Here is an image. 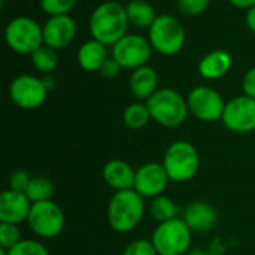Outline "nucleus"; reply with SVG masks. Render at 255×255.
Segmentation results:
<instances>
[{"label":"nucleus","mask_w":255,"mask_h":255,"mask_svg":"<svg viewBox=\"0 0 255 255\" xmlns=\"http://www.w3.org/2000/svg\"><path fill=\"white\" fill-rule=\"evenodd\" d=\"M130 21L126 6L115 0H108L97 4L88 21L90 34L93 39L106 46H114L128 33Z\"/></svg>","instance_id":"nucleus-1"},{"label":"nucleus","mask_w":255,"mask_h":255,"mask_svg":"<svg viewBox=\"0 0 255 255\" xmlns=\"http://www.w3.org/2000/svg\"><path fill=\"white\" fill-rule=\"evenodd\" d=\"M145 212V199L134 190H126L115 191L109 199L106 217L114 232L128 233L140 224Z\"/></svg>","instance_id":"nucleus-2"},{"label":"nucleus","mask_w":255,"mask_h":255,"mask_svg":"<svg viewBox=\"0 0 255 255\" xmlns=\"http://www.w3.org/2000/svg\"><path fill=\"white\" fill-rule=\"evenodd\" d=\"M145 103L151 118L166 128L182 126L190 114L187 99L173 88H158Z\"/></svg>","instance_id":"nucleus-3"},{"label":"nucleus","mask_w":255,"mask_h":255,"mask_svg":"<svg viewBox=\"0 0 255 255\" xmlns=\"http://www.w3.org/2000/svg\"><path fill=\"white\" fill-rule=\"evenodd\" d=\"M148 40L154 51L161 55H176L187 42V31L182 22L170 15L161 13L148 28Z\"/></svg>","instance_id":"nucleus-4"},{"label":"nucleus","mask_w":255,"mask_h":255,"mask_svg":"<svg viewBox=\"0 0 255 255\" xmlns=\"http://www.w3.org/2000/svg\"><path fill=\"white\" fill-rule=\"evenodd\" d=\"M161 163L170 181L182 184L191 181L197 175L200 169V155L191 142L176 140L167 146Z\"/></svg>","instance_id":"nucleus-5"},{"label":"nucleus","mask_w":255,"mask_h":255,"mask_svg":"<svg viewBox=\"0 0 255 255\" xmlns=\"http://www.w3.org/2000/svg\"><path fill=\"white\" fill-rule=\"evenodd\" d=\"M4 42L10 51L31 55L43 45V28L30 16H15L4 27Z\"/></svg>","instance_id":"nucleus-6"},{"label":"nucleus","mask_w":255,"mask_h":255,"mask_svg":"<svg viewBox=\"0 0 255 255\" xmlns=\"http://www.w3.org/2000/svg\"><path fill=\"white\" fill-rule=\"evenodd\" d=\"M193 232L184 220L175 218L155 227L151 242L158 255H185L191 250Z\"/></svg>","instance_id":"nucleus-7"},{"label":"nucleus","mask_w":255,"mask_h":255,"mask_svg":"<svg viewBox=\"0 0 255 255\" xmlns=\"http://www.w3.org/2000/svg\"><path fill=\"white\" fill-rule=\"evenodd\" d=\"M27 224L37 238L54 239L64 230L66 217L63 209L54 200H46L31 205Z\"/></svg>","instance_id":"nucleus-8"},{"label":"nucleus","mask_w":255,"mask_h":255,"mask_svg":"<svg viewBox=\"0 0 255 255\" xmlns=\"http://www.w3.org/2000/svg\"><path fill=\"white\" fill-rule=\"evenodd\" d=\"M187 105L190 114L203 123L221 121L226 109L223 96L215 88L208 85L194 87L187 96Z\"/></svg>","instance_id":"nucleus-9"},{"label":"nucleus","mask_w":255,"mask_h":255,"mask_svg":"<svg viewBox=\"0 0 255 255\" xmlns=\"http://www.w3.org/2000/svg\"><path fill=\"white\" fill-rule=\"evenodd\" d=\"M152 46L148 37L142 34L127 33L112 46V57L120 63L123 69L134 70L148 64L152 55Z\"/></svg>","instance_id":"nucleus-10"},{"label":"nucleus","mask_w":255,"mask_h":255,"mask_svg":"<svg viewBox=\"0 0 255 255\" xmlns=\"http://www.w3.org/2000/svg\"><path fill=\"white\" fill-rule=\"evenodd\" d=\"M48 88L45 87L42 78H36L33 75H18L12 79L9 85V97L10 100L21 109L33 111L40 108L46 97Z\"/></svg>","instance_id":"nucleus-11"},{"label":"nucleus","mask_w":255,"mask_h":255,"mask_svg":"<svg viewBox=\"0 0 255 255\" xmlns=\"http://www.w3.org/2000/svg\"><path fill=\"white\" fill-rule=\"evenodd\" d=\"M224 127L233 133H251L255 130V99L238 96L226 103L221 118Z\"/></svg>","instance_id":"nucleus-12"},{"label":"nucleus","mask_w":255,"mask_h":255,"mask_svg":"<svg viewBox=\"0 0 255 255\" xmlns=\"http://www.w3.org/2000/svg\"><path fill=\"white\" fill-rule=\"evenodd\" d=\"M170 178L163 166V163H145L136 170L134 191H137L143 199H154L167 190Z\"/></svg>","instance_id":"nucleus-13"},{"label":"nucleus","mask_w":255,"mask_h":255,"mask_svg":"<svg viewBox=\"0 0 255 255\" xmlns=\"http://www.w3.org/2000/svg\"><path fill=\"white\" fill-rule=\"evenodd\" d=\"M43 28V43L54 49H64L69 46L78 33L76 21L70 15L49 16L42 25Z\"/></svg>","instance_id":"nucleus-14"},{"label":"nucleus","mask_w":255,"mask_h":255,"mask_svg":"<svg viewBox=\"0 0 255 255\" xmlns=\"http://www.w3.org/2000/svg\"><path fill=\"white\" fill-rule=\"evenodd\" d=\"M31 205L33 203L25 193L13 191L9 188L4 190L0 194V223L18 226L27 221Z\"/></svg>","instance_id":"nucleus-15"},{"label":"nucleus","mask_w":255,"mask_h":255,"mask_svg":"<svg viewBox=\"0 0 255 255\" xmlns=\"http://www.w3.org/2000/svg\"><path fill=\"white\" fill-rule=\"evenodd\" d=\"M182 220L193 233H209L218 223V212L214 205L205 200H196L187 205Z\"/></svg>","instance_id":"nucleus-16"},{"label":"nucleus","mask_w":255,"mask_h":255,"mask_svg":"<svg viewBox=\"0 0 255 255\" xmlns=\"http://www.w3.org/2000/svg\"><path fill=\"white\" fill-rule=\"evenodd\" d=\"M102 176L106 185L115 191H126L134 188L136 170L124 160H109L102 169Z\"/></svg>","instance_id":"nucleus-17"},{"label":"nucleus","mask_w":255,"mask_h":255,"mask_svg":"<svg viewBox=\"0 0 255 255\" xmlns=\"http://www.w3.org/2000/svg\"><path fill=\"white\" fill-rule=\"evenodd\" d=\"M232 67H233L232 55L224 49H215L206 54L199 61L197 70L203 79L215 81V79H221L223 76H226L232 70Z\"/></svg>","instance_id":"nucleus-18"},{"label":"nucleus","mask_w":255,"mask_h":255,"mask_svg":"<svg viewBox=\"0 0 255 255\" xmlns=\"http://www.w3.org/2000/svg\"><path fill=\"white\" fill-rule=\"evenodd\" d=\"M128 87L139 102H146L158 90V73L149 64L137 67L131 72Z\"/></svg>","instance_id":"nucleus-19"},{"label":"nucleus","mask_w":255,"mask_h":255,"mask_svg":"<svg viewBox=\"0 0 255 255\" xmlns=\"http://www.w3.org/2000/svg\"><path fill=\"white\" fill-rule=\"evenodd\" d=\"M108 58V46L96 39H90L82 43L76 54L78 64L85 72H99Z\"/></svg>","instance_id":"nucleus-20"},{"label":"nucleus","mask_w":255,"mask_h":255,"mask_svg":"<svg viewBox=\"0 0 255 255\" xmlns=\"http://www.w3.org/2000/svg\"><path fill=\"white\" fill-rule=\"evenodd\" d=\"M126 10L130 25H134L137 28L148 30L158 16L155 13V7L146 0H131L126 4Z\"/></svg>","instance_id":"nucleus-21"},{"label":"nucleus","mask_w":255,"mask_h":255,"mask_svg":"<svg viewBox=\"0 0 255 255\" xmlns=\"http://www.w3.org/2000/svg\"><path fill=\"white\" fill-rule=\"evenodd\" d=\"M148 212H149L151 218L154 221H157L158 224L178 218V206H176V203L170 197H167L164 194L151 199L149 206H148Z\"/></svg>","instance_id":"nucleus-22"},{"label":"nucleus","mask_w":255,"mask_h":255,"mask_svg":"<svg viewBox=\"0 0 255 255\" xmlns=\"http://www.w3.org/2000/svg\"><path fill=\"white\" fill-rule=\"evenodd\" d=\"M30 60H31L33 67L43 75H52V72L58 67V63H60L57 49L45 43L30 55Z\"/></svg>","instance_id":"nucleus-23"},{"label":"nucleus","mask_w":255,"mask_h":255,"mask_svg":"<svg viewBox=\"0 0 255 255\" xmlns=\"http://www.w3.org/2000/svg\"><path fill=\"white\" fill-rule=\"evenodd\" d=\"M151 112L145 102H134L124 109L123 121L131 130H140L151 121Z\"/></svg>","instance_id":"nucleus-24"},{"label":"nucleus","mask_w":255,"mask_h":255,"mask_svg":"<svg viewBox=\"0 0 255 255\" xmlns=\"http://www.w3.org/2000/svg\"><path fill=\"white\" fill-rule=\"evenodd\" d=\"M54 193H55L54 182L48 176H42V175L33 176L28 184V188L25 191V194L31 200V203L52 200Z\"/></svg>","instance_id":"nucleus-25"},{"label":"nucleus","mask_w":255,"mask_h":255,"mask_svg":"<svg viewBox=\"0 0 255 255\" xmlns=\"http://www.w3.org/2000/svg\"><path fill=\"white\" fill-rule=\"evenodd\" d=\"M78 0H39L42 12L49 16L69 15L70 10L76 6Z\"/></svg>","instance_id":"nucleus-26"},{"label":"nucleus","mask_w":255,"mask_h":255,"mask_svg":"<svg viewBox=\"0 0 255 255\" xmlns=\"http://www.w3.org/2000/svg\"><path fill=\"white\" fill-rule=\"evenodd\" d=\"M9 255H49L48 248L34 239H22L13 248L7 250Z\"/></svg>","instance_id":"nucleus-27"},{"label":"nucleus","mask_w":255,"mask_h":255,"mask_svg":"<svg viewBox=\"0 0 255 255\" xmlns=\"http://www.w3.org/2000/svg\"><path fill=\"white\" fill-rule=\"evenodd\" d=\"M21 241L22 239H21L18 226L7 224V223H0V248L10 250Z\"/></svg>","instance_id":"nucleus-28"},{"label":"nucleus","mask_w":255,"mask_h":255,"mask_svg":"<svg viewBox=\"0 0 255 255\" xmlns=\"http://www.w3.org/2000/svg\"><path fill=\"white\" fill-rule=\"evenodd\" d=\"M209 3L211 0H178L176 7L185 16H197L209 7Z\"/></svg>","instance_id":"nucleus-29"},{"label":"nucleus","mask_w":255,"mask_h":255,"mask_svg":"<svg viewBox=\"0 0 255 255\" xmlns=\"http://www.w3.org/2000/svg\"><path fill=\"white\" fill-rule=\"evenodd\" d=\"M123 255H158V253L151 241L136 239L126 247Z\"/></svg>","instance_id":"nucleus-30"},{"label":"nucleus","mask_w":255,"mask_h":255,"mask_svg":"<svg viewBox=\"0 0 255 255\" xmlns=\"http://www.w3.org/2000/svg\"><path fill=\"white\" fill-rule=\"evenodd\" d=\"M31 178L33 176H30V173L27 170H24V169H18V170L12 172L10 176H9V190L25 193Z\"/></svg>","instance_id":"nucleus-31"},{"label":"nucleus","mask_w":255,"mask_h":255,"mask_svg":"<svg viewBox=\"0 0 255 255\" xmlns=\"http://www.w3.org/2000/svg\"><path fill=\"white\" fill-rule=\"evenodd\" d=\"M121 69H123V67L120 66V63H118L114 57H109V58L103 63V66L100 67L99 73H100L105 79H114V78H117V76L120 75Z\"/></svg>","instance_id":"nucleus-32"},{"label":"nucleus","mask_w":255,"mask_h":255,"mask_svg":"<svg viewBox=\"0 0 255 255\" xmlns=\"http://www.w3.org/2000/svg\"><path fill=\"white\" fill-rule=\"evenodd\" d=\"M242 90L245 96L255 99V66L245 72L242 78Z\"/></svg>","instance_id":"nucleus-33"},{"label":"nucleus","mask_w":255,"mask_h":255,"mask_svg":"<svg viewBox=\"0 0 255 255\" xmlns=\"http://www.w3.org/2000/svg\"><path fill=\"white\" fill-rule=\"evenodd\" d=\"M245 24H247V27L255 33V6L253 7H250L248 10H247V13H245Z\"/></svg>","instance_id":"nucleus-34"},{"label":"nucleus","mask_w":255,"mask_h":255,"mask_svg":"<svg viewBox=\"0 0 255 255\" xmlns=\"http://www.w3.org/2000/svg\"><path fill=\"white\" fill-rule=\"evenodd\" d=\"M229 1L232 6H235L238 9H245V10L255 6V0H229Z\"/></svg>","instance_id":"nucleus-35"},{"label":"nucleus","mask_w":255,"mask_h":255,"mask_svg":"<svg viewBox=\"0 0 255 255\" xmlns=\"http://www.w3.org/2000/svg\"><path fill=\"white\" fill-rule=\"evenodd\" d=\"M42 81H43L45 87L48 88V91H51V90L55 87V78H54L52 75H45V76L42 78Z\"/></svg>","instance_id":"nucleus-36"},{"label":"nucleus","mask_w":255,"mask_h":255,"mask_svg":"<svg viewBox=\"0 0 255 255\" xmlns=\"http://www.w3.org/2000/svg\"><path fill=\"white\" fill-rule=\"evenodd\" d=\"M185 255H209L206 251H203V250H199V248H194V250H190L188 253Z\"/></svg>","instance_id":"nucleus-37"},{"label":"nucleus","mask_w":255,"mask_h":255,"mask_svg":"<svg viewBox=\"0 0 255 255\" xmlns=\"http://www.w3.org/2000/svg\"><path fill=\"white\" fill-rule=\"evenodd\" d=\"M0 255H9L7 254V250H3V248H0Z\"/></svg>","instance_id":"nucleus-38"}]
</instances>
